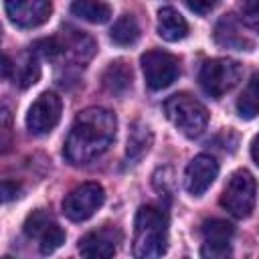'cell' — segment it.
I'll list each match as a JSON object with an SVG mask.
<instances>
[{
    "label": "cell",
    "mask_w": 259,
    "mask_h": 259,
    "mask_svg": "<svg viewBox=\"0 0 259 259\" xmlns=\"http://www.w3.org/2000/svg\"><path fill=\"white\" fill-rule=\"evenodd\" d=\"M53 219H51V214L47 212V210H42V208H38V210H32L28 217H26V221H24V235L26 237H38L40 235V231L51 223Z\"/></svg>",
    "instance_id": "7402d4cb"
},
{
    "label": "cell",
    "mask_w": 259,
    "mask_h": 259,
    "mask_svg": "<svg viewBox=\"0 0 259 259\" xmlns=\"http://www.w3.org/2000/svg\"><path fill=\"white\" fill-rule=\"evenodd\" d=\"M237 111L241 117L245 119H253L257 115V75L251 77L247 89L243 91V95L237 101Z\"/></svg>",
    "instance_id": "44dd1931"
},
{
    "label": "cell",
    "mask_w": 259,
    "mask_h": 259,
    "mask_svg": "<svg viewBox=\"0 0 259 259\" xmlns=\"http://www.w3.org/2000/svg\"><path fill=\"white\" fill-rule=\"evenodd\" d=\"M214 40L221 47L235 49V51H251L253 40H249L239 26V20L235 16H223L214 26Z\"/></svg>",
    "instance_id": "5bb4252c"
},
{
    "label": "cell",
    "mask_w": 259,
    "mask_h": 259,
    "mask_svg": "<svg viewBox=\"0 0 259 259\" xmlns=\"http://www.w3.org/2000/svg\"><path fill=\"white\" fill-rule=\"evenodd\" d=\"M61 113H63L61 97L57 93H53V91H45L28 107L26 127L34 136H45V134L55 130V125L61 119Z\"/></svg>",
    "instance_id": "ba28073f"
},
{
    "label": "cell",
    "mask_w": 259,
    "mask_h": 259,
    "mask_svg": "<svg viewBox=\"0 0 259 259\" xmlns=\"http://www.w3.org/2000/svg\"><path fill=\"white\" fill-rule=\"evenodd\" d=\"M0 38H2V26H0Z\"/></svg>",
    "instance_id": "f1b7e54d"
},
{
    "label": "cell",
    "mask_w": 259,
    "mask_h": 259,
    "mask_svg": "<svg viewBox=\"0 0 259 259\" xmlns=\"http://www.w3.org/2000/svg\"><path fill=\"white\" fill-rule=\"evenodd\" d=\"M12 71H14L12 61H10L6 55L0 53V79H8V77L12 75Z\"/></svg>",
    "instance_id": "83f0119b"
},
{
    "label": "cell",
    "mask_w": 259,
    "mask_h": 259,
    "mask_svg": "<svg viewBox=\"0 0 259 259\" xmlns=\"http://www.w3.org/2000/svg\"><path fill=\"white\" fill-rule=\"evenodd\" d=\"M111 40L117 45V47H132L138 42L140 38V24L136 20L134 14H123L119 16L113 26H111V32H109Z\"/></svg>",
    "instance_id": "d6986e66"
},
{
    "label": "cell",
    "mask_w": 259,
    "mask_h": 259,
    "mask_svg": "<svg viewBox=\"0 0 259 259\" xmlns=\"http://www.w3.org/2000/svg\"><path fill=\"white\" fill-rule=\"evenodd\" d=\"M134 255L156 259L168 251V217L158 206H140L134 221Z\"/></svg>",
    "instance_id": "7a4b0ae2"
},
{
    "label": "cell",
    "mask_w": 259,
    "mask_h": 259,
    "mask_svg": "<svg viewBox=\"0 0 259 259\" xmlns=\"http://www.w3.org/2000/svg\"><path fill=\"white\" fill-rule=\"evenodd\" d=\"M71 12L91 24H103L111 16V6L103 0H73L71 2Z\"/></svg>",
    "instance_id": "ac0fdd59"
},
{
    "label": "cell",
    "mask_w": 259,
    "mask_h": 259,
    "mask_svg": "<svg viewBox=\"0 0 259 259\" xmlns=\"http://www.w3.org/2000/svg\"><path fill=\"white\" fill-rule=\"evenodd\" d=\"M140 63H142L146 85L154 91L170 87L180 75L176 57L166 51H148L142 55Z\"/></svg>",
    "instance_id": "52a82bcc"
},
{
    "label": "cell",
    "mask_w": 259,
    "mask_h": 259,
    "mask_svg": "<svg viewBox=\"0 0 259 259\" xmlns=\"http://www.w3.org/2000/svg\"><path fill=\"white\" fill-rule=\"evenodd\" d=\"M134 73L125 61H113L101 75V85L111 95H125L132 89Z\"/></svg>",
    "instance_id": "9a60e30c"
},
{
    "label": "cell",
    "mask_w": 259,
    "mask_h": 259,
    "mask_svg": "<svg viewBox=\"0 0 259 259\" xmlns=\"http://www.w3.org/2000/svg\"><path fill=\"white\" fill-rule=\"evenodd\" d=\"M38 249H40V253L42 255H51V253H55L63 243H65V231L55 223V221H51L42 231H40V235H38Z\"/></svg>",
    "instance_id": "ffe728a7"
},
{
    "label": "cell",
    "mask_w": 259,
    "mask_h": 259,
    "mask_svg": "<svg viewBox=\"0 0 259 259\" xmlns=\"http://www.w3.org/2000/svg\"><path fill=\"white\" fill-rule=\"evenodd\" d=\"M164 113L170 123L186 138H198L208 123L206 107L188 93H176L164 101Z\"/></svg>",
    "instance_id": "3957f363"
},
{
    "label": "cell",
    "mask_w": 259,
    "mask_h": 259,
    "mask_svg": "<svg viewBox=\"0 0 259 259\" xmlns=\"http://www.w3.org/2000/svg\"><path fill=\"white\" fill-rule=\"evenodd\" d=\"M30 53H32L34 57L40 55V57L53 59V57H57V55L61 53V42H59V38H55V36H51V38H38V40L32 42Z\"/></svg>",
    "instance_id": "cb8c5ba5"
},
{
    "label": "cell",
    "mask_w": 259,
    "mask_h": 259,
    "mask_svg": "<svg viewBox=\"0 0 259 259\" xmlns=\"http://www.w3.org/2000/svg\"><path fill=\"white\" fill-rule=\"evenodd\" d=\"M103 200H105V190L101 184L83 182L63 198V214L75 223L87 221L101 208Z\"/></svg>",
    "instance_id": "8992f818"
},
{
    "label": "cell",
    "mask_w": 259,
    "mask_h": 259,
    "mask_svg": "<svg viewBox=\"0 0 259 259\" xmlns=\"http://www.w3.org/2000/svg\"><path fill=\"white\" fill-rule=\"evenodd\" d=\"M121 241V233L115 227H101L97 231H89L79 239V253L89 259H107L117 251V243Z\"/></svg>",
    "instance_id": "7c38bea8"
},
{
    "label": "cell",
    "mask_w": 259,
    "mask_h": 259,
    "mask_svg": "<svg viewBox=\"0 0 259 259\" xmlns=\"http://www.w3.org/2000/svg\"><path fill=\"white\" fill-rule=\"evenodd\" d=\"M239 10H241L243 24H247L251 30H255L257 28V22H259L257 0H239Z\"/></svg>",
    "instance_id": "d4e9b609"
},
{
    "label": "cell",
    "mask_w": 259,
    "mask_h": 259,
    "mask_svg": "<svg viewBox=\"0 0 259 259\" xmlns=\"http://www.w3.org/2000/svg\"><path fill=\"white\" fill-rule=\"evenodd\" d=\"M20 194V184L14 180H2L0 182V202H10Z\"/></svg>",
    "instance_id": "484cf974"
},
{
    "label": "cell",
    "mask_w": 259,
    "mask_h": 259,
    "mask_svg": "<svg viewBox=\"0 0 259 259\" xmlns=\"http://www.w3.org/2000/svg\"><path fill=\"white\" fill-rule=\"evenodd\" d=\"M219 176V162L208 154L194 156L184 170V188L192 196H202Z\"/></svg>",
    "instance_id": "30bf717a"
},
{
    "label": "cell",
    "mask_w": 259,
    "mask_h": 259,
    "mask_svg": "<svg viewBox=\"0 0 259 259\" xmlns=\"http://www.w3.org/2000/svg\"><path fill=\"white\" fill-rule=\"evenodd\" d=\"M255 192L257 186L253 174L249 170H237L231 174L221 194V206L237 219H247L255 208Z\"/></svg>",
    "instance_id": "5b68a950"
},
{
    "label": "cell",
    "mask_w": 259,
    "mask_h": 259,
    "mask_svg": "<svg viewBox=\"0 0 259 259\" xmlns=\"http://www.w3.org/2000/svg\"><path fill=\"white\" fill-rule=\"evenodd\" d=\"M152 144H154V132H152V127L146 121L136 119L130 125V134H127V146H125L127 160H132V162L142 160L150 152Z\"/></svg>",
    "instance_id": "2e32d148"
},
{
    "label": "cell",
    "mask_w": 259,
    "mask_h": 259,
    "mask_svg": "<svg viewBox=\"0 0 259 259\" xmlns=\"http://www.w3.org/2000/svg\"><path fill=\"white\" fill-rule=\"evenodd\" d=\"M241 79H243V65L239 61L227 59V57L206 61L198 73L202 91L214 99L233 91L241 83Z\"/></svg>",
    "instance_id": "277c9868"
},
{
    "label": "cell",
    "mask_w": 259,
    "mask_h": 259,
    "mask_svg": "<svg viewBox=\"0 0 259 259\" xmlns=\"http://www.w3.org/2000/svg\"><path fill=\"white\" fill-rule=\"evenodd\" d=\"M8 18L20 28H34L49 20L51 0H4Z\"/></svg>",
    "instance_id": "8fae6325"
},
{
    "label": "cell",
    "mask_w": 259,
    "mask_h": 259,
    "mask_svg": "<svg viewBox=\"0 0 259 259\" xmlns=\"http://www.w3.org/2000/svg\"><path fill=\"white\" fill-rule=\"evenodd\" d=\"M59 42H61V53H67L73 61H77L81 65L87 63L95 55V49H97L95 40L77 28H65L63 38H59Z\"/></svg>",
    "instance_id": "4fadbf2b"
},
{
    "label": "cell",
    "mask_w": 259,
    "mask_h": 259,
    "mask_svg": "<svg viewBox=\"0 0 259 259\" xmlns=\"http://www.w3.org/2000/svg\"><path fill=\"white\" fill-rule=\"evenodd\" d=\"M158 34L168 42L182 40L188 34V22L176 8L164 6L158 10Z\"/></svg>",
    "instance_id": "e0dca14e"
},
{
    "label": "cell",
    "mask_w": 259,
    "mask_h": 259,
    "mask_svg": "<svg viewBox=\"0 0 259 259\" xmlns=\"http://www.w3.org/2000/svg\"><path fill=\"white\" fill-rule=\"evenodd\" d=\"M115 132L117 117L113 111L105 107H87L77 113L67 136L63 154L75 166L89 164L113 144Z\"/></svg>",
    "instance_id": "6da1fadb"
},
{
    "label": "cell",
    "mask_w": 259,
    "mask_h": 259,
    "mask_svg": "<svg viewBox=\"0 0 259 259\" xmlns=\"http://www.w3.org/2000/svg\"><path fill=\"white\" fill-rule=\"evenodd\" d=\"M184 2H186V6H188L194 14H200V16L212 12V10L217 8V4H219V0H184Z\"/></svg>",
    "instance_id": "4316f807"
},
{
    "label": "cell",
    "mask_w": 259,
    "mask_h": 259,
    "mask_svg": "<svg viewBox=\"0 0 259 259\" xmlns=\"http://www.w3.org/2000/svg\"><path fill=\"white\" fill-rule=\"evenodd\" d=\"M204 245L200 249V255L206 259H225L231 255V239H233V225L223 219H210L204 221L200 227Z\"/></svg>",
    "instance_id": "9c48e42d"
},
{
    "label": "cell",
    "mask_w": 259,
    "mask_h": 259,
    "mask_svg": "<svg viewBox=\"0 0 259 259\" xmlns=\"http://www.w3.org/2000/svg\"><path fill=\"white\" fill-rule=\"evenodd\" d=\"M38 79H40V65H38L36 57H30V59L24 61V65H22V69L18 73V87L20 89H28Z\"/></svg>",
    "instance_id": "603a6c76"
}]
</instances>
